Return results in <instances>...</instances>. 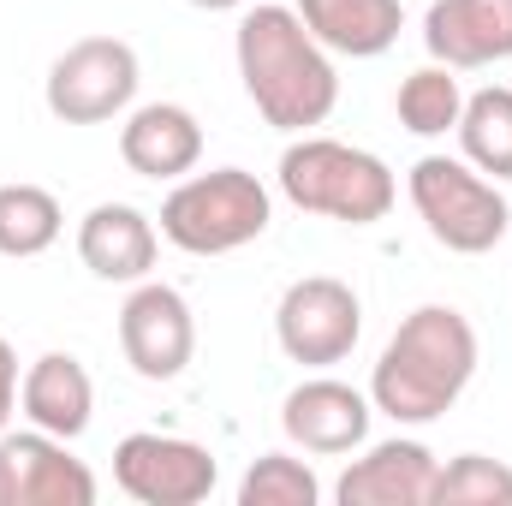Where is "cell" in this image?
<instances>
[{"label": "cell", "instance_id": "cell-1", "mask_svg": "<svg viewBox=\"0 0 512 506\" xmlns=\"http://www.w3.org/2000/svg\"><path fill=\"white\" fill-rule=\"evenodd\" d=\"M233 54H239V78H245V96L256 102V114L274 131H304L322 126L340 102V72L328 60V48L304 30L298 6H251L239 18V36H233Z\"/></svg>", "mask_w": 512, "mask_h": 506}, {"label": "cell", "instance_id": "cell-2", "mask_svg": "<svg viewBox=\"0 0 512 506\" xmlns=\"http://www.w3.org/2000/svg\"><path fill=\"white\" fill-rule=\"evenodd\" d=\"M471 376H477V328L465 322V310L417 304L393 328L387 352L376 358L370 405L393 423H405V429H423V423H435L459 405Z\"/></svg>", "mask_w": 512, "mask_h": 506}, {"label": "cell", "instance_id": "cell-3", "mask_svg": "<svg viewBox=\"0 0 512 506\" xmlns=\"http://www.w3.org/2000/svg\"><path fill=\"white\" fill-rule=\"evenodd\" d=\"M274 179H280L292 209L340 221V227H376V221H387V209L399 197L382 155L340 143V137H310V131L298 143H286Z\"/></svg>", "mask_w": 512, "mask_h": 506}, {"label": "cell", "instance_id": "cell-4", "mask_svg": "<svg viewBox=\"0 0 512 506\" xmlns=\"http://www.w3.org/2000/svg\"><path fill=\"white\" fill-rule=\"evenodd\" d=\"M274 221V197L268 185L245 167H215V173H191L167 191L161 203V239L191 256H227L245 251L251 239L268 233Z\"/></svg>", "mask_w": 512, "mask_h": 506}, {"label": "cell", "instance_id": "cell-5", "mask_svg": "<svg viewBox=\"0 0 512 506\" xmlns=\"http://www.w3.org/2000/svg\"><path fill=\"white\" fill-rule=\"evenodd\" d=\"M417 221L429 227L435 245H447L453 256H483L507 239L512 209L501 197V185L489 173H477L471 161L453 155H423L405 179Z\"/></svg>", "mask_w": 512, "mask_h": 506}, {"label": "cell", "instance_id": "cell-6", "mask_svg": "<svg viewBox=\"0 0 512 506\" xmlns=\"http://www.w3.org/2000/svg\"><path fill=\"white\" fill-rule=\"evenodd\" d=\"M143 72H137V48L120 36H84L72 42L54 66H48V114L60 126H108L114 114H126L137 96Z\"/></svg>", "mask_w": 512, "mask_h": 506}, {"label": "cell", "instance_id": "cell-7", "mask_svg": "<svg viewBox=\"0 0 512 506\" xmlns=\"http://www.w3.org/2000/svg\"><path fill=\"white\" fill-rule=\"evenodd\" d=\"M364 334V304L346 280L334 274H304L280 292L274 304V340L292 364L304 370H328V364H346L352 346Z\"/></svg>", "mask_w": 512, "mask_h": 506}, {"label": "cell", "instance_id": "cell-8", "mask_svg": "<svg viewBox=\"0 0 512 506\" xmlns=\"http://www.w3.org/2000/svg\"><path fill=\"white\" fill-rule=\"evenodd\" d=\"M114 483L137 506H197L215 495L221 465H215V453L203 441L137 429L114 447Z\"/></svg>", "mask_w": 512, "mask_h": 506}, {"label": "cell", "instance_id": "cell-9", "mask_svg": "<svg viewBox=\"0 0 512 506\" xmlns=\"http://www.w3.org/2000/svg\"><path fill=\"white\" fill-rule=\"evenodd\" d=\"M120 352L143 381H173L197 358V316L179 286L167 280H137L120 304Z\"/></svg>", "mask_w": 512, "mask_h": 506}, {"label": "cell", "instance_id": "cell-10", "mask_svg": "<svg viewBox=\"0 0 512 506\" xmlns=\"http://www.w3.org/2000/svg\"><path fill=\"white\" fill-rule=\"evenodd\" d=\"M0 506H96V471L48 429H0Z\"/></svg>", "mask_w": 512, "mask_h": 506}, {"label": "cell", "instance_id": "cell-11", "mask_svg": "<svg viewBox=\"0 0 512 506\" xmlns=\"http://www.w3.org/2000/svg\"><path fill=\"white\" fill-rule=\"evenodd\" d=\"M370 417H376L370 393H358V387H346V381H334V376L298 381L286 393V405H280L286 441L304 447V453H322V459L358 453L370 441Z\"/></svg>", "mask_w": 512, "mask_h": 506}, {"label": "cell", "instance_id": "cell-12", "mask_svg": "<svg viewBox=\"0 0 512 506\" xmlns=\"http://www.w3.org/2000/svg\"><path fill=\"white\" fill-rule=\"evenodd\" d=\"M435 477H441V459L423 441L393 435V441H376L364 459L346 465V477L334 483V501L340 506H435Z\"/></svg>", "mask_w": 512, "mask_h": 506}, {"label": "cell", "instance_id": "cell-13", "mask_svg": "<svg viewBox=\"0 0 512 506\" xmlns=\"http://www.w3.org/2000/svg\"><path fill=\"white\" fill-rule=\"evenodd\" d=\"M423 48L453 72L512 60V0H435L423 12Z\"/></svg>", "mask_w": 512, "mask_h": 506}, {"label": "cell", "instance_id": "cell-14", "mask_svg": "<svg viewBox=\"0 0 512 506\" xmlns=\"http://www.w3.org/2000/svg\"><path fill=\"white\" fill-rule=\"evenodd\" d=\"M78 256L96 280H114V286H137L149 280L155 256H161V233L143 209L131 203H96L84 221H78Z\"/></svg>", "mask_w": 512, "mask_h": 506}, {"label": "cell", "instance_id": "cell-15", "mask_svg": "<svg viewBox=\"0 0 512 506\" xmlns=\"http://www.w3.org/2000/svg\"><path fill=\"white\" fill-rule=\"evenodd\" d=\"M120 161L137 179H185L203 161V126L179 102H149L120 126Z\"/></svg>", "mask_w": 512, "mask_h": 506}, {"label": "cell", "instance_id": "cell-16", "mask_svg": "<svg viewBox=\"0 0 512 506\" xmlns=\"http://www.w3.org/2000/svg\"><path fill=\"white\" fill-rule=\"evenodd\" d=\"M18 411L30 417V429L78 441L90 429V417H96V381L72 352H42L18 381Z\"/></svg>", "mask_w": 512, "mask_h": 506}, {"label": "cell", "instance_id": "cell-17", "mask_svg": "<svg viewBox=\"0 0 512 506\" xmlns=\"http://www.w3.org/2000/svg\"><path fill=\"white\" fill-rule=\"evenodd\" d=\"M298 18L328 54H352V60L387 54L405 30L399 0H298Z\"/></svg>", "mask_w": 512, "mask_h": 506}, {"label": "cell", "instance_id": "cell-18", "mask_svg": "<svg viewBox=\"0 0 512 506\" xmlns=\"http://www.w3.org/2000/svg\"><path fill=\"white\" fill-rule=\"evenodd\" d=\"M459 149L477 173H489L495 185L512 179V90L489 84L477 96H465V114H459Z\"/></svg>", "mask_w": 512, "mask_h": 506}, {"label": "cell", "instance_id": "cell-19", "mask_svg": "<svg viewBox=\"0 0 512 506\" xmlns=\"http://www.w3.org/2000/svg\"><path fill=\"white\" fill-rule=\"evenodd\" d=\"M393 114H399V126L411 131V137H447V131L459 126V114H465V90H459L453 66H441V60L417 66L399 84Z\"/></svg>", "mask_w": 512, "mask_h": 506}, {"label": "cell", "instance_id": "cell-20", "mask_svg": "<svg viewBox=\"0 0 512 506\" xmlns=\"http://www.w3.org/2000/svg\"><path fill=\"white\" fill-rule=\"evenodd\" d=\"M60 197L42 185H0V256H42L60 239Z\"/></svg>", "mask_w": 512, "mask_h": 506}, {"label": "cell", "instance_id": "cell-21", "mask_svg": "<svg viewBox=\"0 0 512 506\" xmlns=\"http://www.w3.org/2000/svg\"><path fill=\"white\" fill-rule=\"evenodd\" d=\"M316 501H322V483L292 453H262L239 483V506H316Z\"/></svg>", "mask_w": 512, "mask_h": 506}, {"label": "cell", "instance_id": "cell-22", "mask_svg": "<svg viewBox=\"0 0 512 506\" xmlns=\"http://www.w3.org/2000/svg\"><path fill=\"white\" fill-rule=\"evenodd\" d=\"M435 506H512V465L489 453H459L435 477Z\"/></svg>", "mask_w": 512, "mask_h": 506}, {"label": "cell", "instance_id": "cell-23", "mask_svg": "<svg viewBox=\"0 0 512 506\" xmlns=\"http://www.w3.org/2000/svg\"><path fill=\"white\" fill-rule=\"evenodd\" d=\"M18 352H12V340L0 334V429L12 423V411H18Z\"/></svg>", "mask_w": 512, "mask_h": 506}, {"label": "cell", "instance_id": "cell-24", "mask_svg": "<svg viewBox=\"0 0 512 506\" xmlns=\"http://www.w3.org/2000/svg\"><path fill=\"white\" fill-rule=\"evenodd\" d=\"M191 6H203V12H239L245 0H191Z\"/></svg>", "mask_w": 512, "mask_h": 506}]
</instances>
